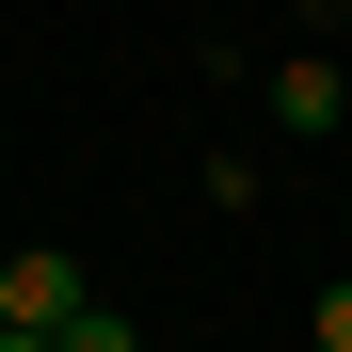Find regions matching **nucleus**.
<instances>
[{"instance_id":"obj_5","label":"nucleus","mask_w":352,"mask_h":352,"mask_svg":"<svg viewBox=\"0 0 352 352\" xmlns=\"http://www.w3.org/2000/svg\"><path fill=\"white\" fill-rule=\"evenodd\" d=\"M0 352H48V336H0Z\"/></svg>"},{"instance_id":"obj_1","label":"nucleus","mask_w":352,"mask_h":352,"mask_svg":"<svg viewBox=\"0 0 352 352\" xmlns=\"http://www.w3.org/2000/svg\"><path fill=\"white\" fill-rule=\"evenodd\" d=\"M80 305H96L80 256H0V336H65Z\"/></svg>"},{"instance_id":"obj_3","label":"nucleus","mask_w":352,"mask_h":352,"mask_svg":"<svg viewBox=\"0 0 352 352\" xmlns=\"http://www.w3.org/2000/svg\"><path fill=\"white\" fill-rule=\"evenodd\" d=\"M48 352H144V336H129V320H112V305H80V320H65V336H48Z\"/></svg>"},{"instance_id":"obj_4","label":"nucleus","mask_w":352,"mask_h":352,"mask_svg":"<svg viewBox=\"0 0 352 352\" xmlns=\"http://www.w3.org/2000/svg\"><path fill=\"white\" fill-rule=\"evenodd\" d=\"M320 352H352V272H336V288H320Z\"/></svg>"},{"instance_id":"obj_2","label":"nucleus","mask_w":352,"mask_h":352,"mask_svg":"<svg viewBox=\"0 0 352 352\" xmlns=\"http://www.w3.org/2000/svg\"><path fill=\"white\" fill-rule=\"evenodd\" d=\"M336 112H352V80L320 65V48H288L272 65V129H336Z\"/></svg>"}]
</instances>
